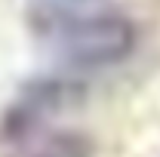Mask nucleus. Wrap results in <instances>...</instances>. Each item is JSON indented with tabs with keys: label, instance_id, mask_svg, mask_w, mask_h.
I'll list each match as a JSON object with an SVG mask.
<instances>
[{
	"label": "nucleus",
	"instance_id": "1",
	"mask_svg": "<svg viewBox=\"0 0 160 157\" xmlns=\"http://www.w3.org/2000/svg\"><path fill=\"white\" fill-rule=\"evenodd\" d=\"M52 43L56 53L74 68H108L132 53L136 28L117 13L71 16L59 22Z\"/></svg>",
	"mask_w": 160,
	"mask_h": 157
}]
</instances>
